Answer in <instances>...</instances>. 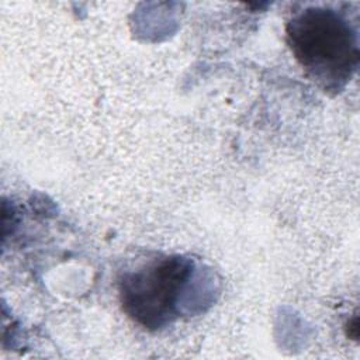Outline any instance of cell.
<instances>
[{"mask_svg":"<svg viewBox=\"0 0 360 360\" xmlns=\"http://www.w3.org/2000/svg\"><path fill=\"white\" fill-rule=\"evenodd\" d=\"M287 44L302 69L325 90H340L359 66V39L346 17L329 7H305L285 25Z\"/></svg>","mask_w":360,"mask_h":360,"instance_id":"obj_1","label":"cell"},{"mask_svg":"<svg viewBox=\"0 0 360 360\" xmlns=\"http://www.w3.org/2000/svg\"><path fill=\"white\" fill-rule=\"evenodd\" d=\"M193 271L191 259L174 255L125 273L118 283L124 312L146 329L166 326L177 314L180 295Z\"/></svg>","mask_w":360,"mask_h":360,"instance_id":"obj_2","label":"cell"}]
</instances>
